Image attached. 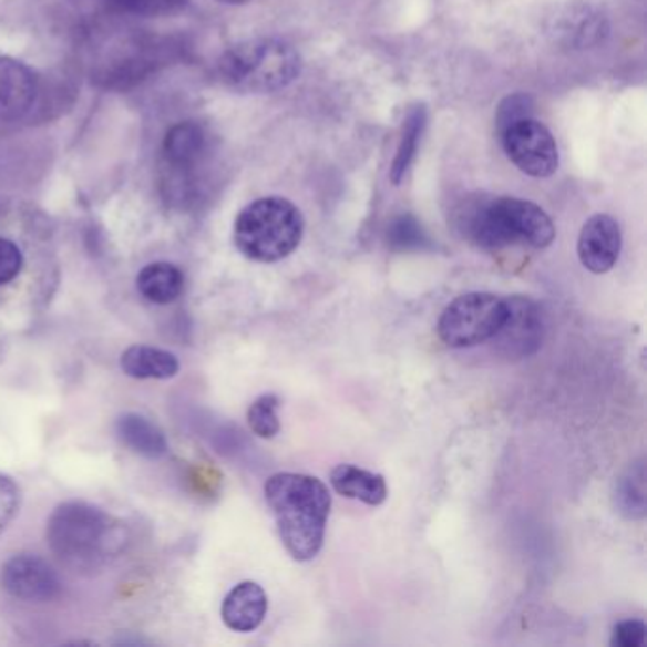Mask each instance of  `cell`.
<instances>
[{
  "label": "cell",
  "mask_w": 647,
  "mask_h": 647,
  "mask_svg": "<svg viewBox=\"0 0 647 647\" xmlns=\"http://www.w3.org/2000/svg\"><path fill=\"white\" fill-rule=\"evenodd\" d=\"M265 495L287 553L298 562L316 558L332 505L329 489L318 476L278 473L266 481Z\"/></svg>",
  "instance_id": "cell-1"
},
{
  "label": "cell",
  "mask_w": 647,
  "mask_h": 647,
  "mask_svg": "<svg viewBox=\"0 0 647 647\" xmlns=\"http://www.w3.org/2000/svg\"><path fill=\"white\" fill-rule=\"evenodd\" d=\"M456 225L463 238L489 251L509 245L545 249L556 236L553 220L540 205L509 196L465 199L458 209Z\"/></svg>",
  "instance_id": "cell-2"
},
{
  "label": "cell",
  "mask_w": 647,
  "mask_h": 647,
  "mask_svg": "<svg viewBox=\"0 0 647 647\" xmlns=\"http://www.w3.org/2000/svg\"><path fill=\"white\" fill-rule=\"evenodd\" d=\"M53 555L73 569H93L116 551L120 540L113 518L88 503H63L47 528Z\"/></svg>",
  "instance_id": "cell-3"
},
{
  "label": "cell",
  "mask_w": 647,
  "mask_h": 647,
  "mask_svg": "<svg viewBox=\"0 0 647 647\" xmlns=\"http://www.w3.org/2000/svg\"><path fill=\"white\" fill-rule=\"evenodd\" d=\"M305 236V217L297 205L279 196L255 199L234 225V244L255 263H278L297 249Z\"/></svg>",
  "instance_id": "cell-4"
},
{
  "label": "cell",
  "mask_w": 647,
  "mask_h": 647,
  "mask_svg": "<svg viewBox=\"0 0 647 647\" xmlns=\"http://www.w3.org/2000/svg\"><path fill=\"white\" fill-rule=\"evenodd\" d=\"M300 55L279 39L239 42L218 61L226 86L242 93H271L289 86L300 74Z\"/></svg>",
  "instance_id": "cell-5"
},
{
  "label": "cell",
  "mask_w": 647,
  "mask_h": 647,
  "mask_svg": "<svg viewBox=\"0 0 647 647\" xmlns=\"http://www.w3.org/2000/svg\"><path fill=\"white\" fill-rule=\"evenodd\" d=\"M507 318V298L492 292H468L444 308L437 332L449 348H473L489 342Z\"/></svg>",
  "instance_id": "cell-6"
},
{
  "label": "cell",
  "mask_w": 647,
  "mask_h": 647,
  "mask_svg": "<svg viewBox=\"0 0 647 647\" xmlns=\"http://www.w3.org/2000/svg\"><path fill=\"white\" fill-rule=\"evenodd\" d=\"M502 145L507 158L530 177H551L558 170V146L553 133L542 122L521 119L503 127Z\"/></svg>",
  "instance_id": "cell-7"
},
{
  "label": "cell",
  "mask_w": 647,
  "mask_h": 647,
  "mask_svg": "<svg viewBox=\"0 0 647 647\" xmlns=\"http://www.w3.org/2000/svg\"><path fill=\"white\" fill-rule=\"evenodd\" d=\"M545 321L532 298H507V318L492 338L495 348L509 359H524L542 348Z\"/></svg>",
  "instance_id": "cell-8"
},
{
  "label": "cell",
  "mask_w": 647,
  "mask_h": 647,
  "mask_svg": "<svg viewBox=\"0 0 647 647\" xmlns=\"http://www.w3.org/2000/svg\"><path fill=\"white\" fill-rule=\"evenodd\" d=\"M209 153V135L198 122H181L167 132L164 140V170L172 173L167 186L181 198L185 191L186 178L204 162Z\"/></svg>",
  "instance_id": "cell-9"
},
{
  "label": "cell",
  "mask_w": 647,
  "mask_h": 647,
  "mask_svg": "<svg viewBox=\"0 0 647 647\" xmlns=\"http://www.w3.org/2000/svg\"><path fill=\"white\" fill-rule=\"evenodd\" d=\"M0 583L8 595L25 602H50L61 595L60 577L37 555H16L4 564Z\"/></svg>",
  "instance_id": "cell-10"
},
{
  "label": "cell",
  "mask_w": 647,
  "mask_h": 647,
  "mask_svg": "<svg viewBox=\"0 0 647 647\" xmlns=\"http://www.w3.org/2000/svg\"><path fill=\"white\" fill-rule=\"evenodd\" d=\"M622 228L614 217L598 213L583 225L577 255L582 265L593 274H606L622 255Z\"/></svg>",
  "instance_id": "cell-11"
},
{
  "label": "cell",
  "mask_w": 647,
  "mask_h": 647,
  "mask_svg": "<svg viewBox=\"0 0 647 647\" xmlns=\"http://www.w3.org/2000/svg\"><path fill=\"white\" fill-rule=\"evenodd\" d=\"M547 33L564 47L588 48L600 44L608 34V25L595 8L572 2L556 8L555 16L548 18Z\"/></svg>",
  "instance_id": "cell-12"
},
{
  "label": "cell",
  "mask_w": 647,
  "mask_h": 647,
  "mask_svg": "<svg viewBox=\"0 0 647 647\" xmlns=\"http://www.w3.org/2000/svg\"><path fill=\"white\" fill-rule=\"evenodd\" d=\"M39 79L31 66L10 55H0V120L13 122L33 109Z\"/></svg>",
  "instance_id": "cell-13"
},
{
  "label": "cell",
  "mask_w": 647,
  "mask_h": 647,
  "mask_svg": "<svg viewBox=\"0 0 647 647\" xmlns=\"http://www.w3.org/2000/svg\"><path fill=\"white\" fill-rule=\"evenodd\" d=\"M268 596L258 583L244 582L232 588L223 602V622L236 633H251L265 622Z\"/></svg>",
  "instance_id": "cell-14"
},
{
  "label": "cell",
  "mask_w": 647,
  "mask_h": 647,
  "mask_svg": "<svg viewBox=\"0 0 647 647\" xmlns=\"http://www.w3.org/2000/svg\"><path fill=\"white\" fill-rule=\"evenodd\" d=\"M330 484L338 494L350 500H359L370 507L382 505L388 500V484L382 475L361 470L357 465L342 463L330 473Z\"/></svg>",
  "instance_id": "cell-15"
},
{
  "label": "cell",
  "mask_w": 647,
  "mask_h": 647,
  "mask_svg": "<svg viewBox=\"0 0 647 647\" xmlns=\"http://www.w3.org/2000/svg\"><path fill=\"white\" fill-rule=\"evenodd\" d=\"M120 367L137 380H167L177 374L181 364L170 351L153 346H132L120 357Z\"/></svg>",
  "instance_id": "cell-16"
},
{
  "label": "cell",
  "mask_w": 647,
  "mask_h": 647,
  "mask_svg": "<svg viewBox=\"0 0 647 647\" xmlns=\"http://www.w3.org/2000/svg\"><path fill=\"white\" fill-rule=\"evenodd\" d=\"M137 289L153 305H172L185 291V276L170 263H154L140 271Z\"/></svg>",
  "instance_id": "cell-17"
},
{
  "label": "cell",
  "mask_w": 647,
  "mask_h": 647,
  "mask_svg": "<svg viewBox=\"0 0 647 647\" xmlns=\"http://www.w3.org/2000/svg\"><path fill=\"white\" fill-rule=\"evenodd\" d=\"M116 431H119L122 443L141 456L156 460L167 452V441H165L164 433L151 420H146L140 414H124L116 423Z\"/></svg>",
  "instance_id": "cell-18"
},
{
  "label": "cell",
  "mask_w": 647,
  "mask_h": 647,
  "mask_svg": "<svg viewBox=\"0 0 647 647\" xmlns=\"http://www.w3.org/2000/svg\"><path fill=\"white\" fill-rule=\"evenodd\" d=\"M615 507L630 521H640L646 516V462L628 465V470L619 476L615 484Z\"/></svg>",
  "instance_id": "cell-19"
},
{
  "label": "cell",
  "mask_w": 647,
  "mask_h": 647,
  "mask_svg": "<svg viewBox=\"0 0 647 647\" xmlns=\"http://www.w3.org/2000/svg\"><path fill=\"white\" fill-rule=\"evenodd\" d=\"M425 124H428L425 106H412L409 114H407V119H404L403 135L399 141L396 160L391 164V183L393 185H399L407 172H409L410 165L414 164L418 146L422 141L423 132H425Z\"/></svg>",
  "instance_id": "cell-20"
},
{
  "label": "cell",
  "mask_w": 647,
  "mask_h": 647,
  "mask_svg": "<svg viewBox=\"0 0 647 647\" xmlns=\"http://www.w3.org/2000/svg\"><path fill=\"white\" fill-rule=\"evenodd\" d=\"M279 397L274 393H265L258 397L257 401L249 407L247 422L253 433H257L263 439H274L281 430L278 418Z\"/></svg>",
  "instance_id": "cell-21"
},
{
  "label": "cell",
  "mask_w": 647,
  "mask_h": 647,
  "mask_svg": "<svg viewBox=\"0 0 647 647\" xmlns=\"http://www.w3.org/2000/svg\"><path fill=\"white\" fill-rule=\"evenodd\" d=\"M388 242L396 251H417L428 245V236L423 234L422 226L417 218L410 215H401L391 223L388 230Z\"/></svg>",
  "instance_id": "cell-22"
},
{
  "label": "cell",
  "mask_w": 647,
  "mask_h": 647,
  "mask_svg": "<svg viewBox=\"0 0 647 647\" xmlns=\"http://www.w3.org/2000/svg\"><path fill=\"white\" fill-rule=\"evenodd\" d=\"M532 111H534V100L530 97L528 93L509 95L497 109V116H495L497 130L502 132L503 127H507L509 124H513L516 120L528 119V116H532Z\"/></svg>",
  "instance_id": "cell-23"
},
{
  "label": "cell",
  "mask_w": 647,
  "mask_h": 647,
  "mask_svg": "<svg viewBox=\"0 0 647 647\" xmlns=\"http://www.w3.org/2000/svg\"><path fill=\"white\" fill-rule=\"evenodd\" d=\"M18 509H20V489L10 476L0 473V534L13 521Z\"/></svg>",
  "instance_id": "cell-24"
},
{
  "label": "cell",
  "mask_w": 647,
  "mask_h": 647,
  "mask_svg": "<svg viewBox=\"0 0 647 647\" xmlns=\"http://www.w3.org/2000/svg\"><path fill=\"white\" fill-rule=\"evenodd\" d=\"M646 623L640 619H627L617 623L612 633V647H641L646 641Z\"/></svg>",
  "instance_id": "cell-25"
},
{
  "label": "cell",
  "mask_w": 647,
  "mask_h": 647,
  "mask_svg": "<svg viewBox=\"0 0 647 647\" xmlns=\"http://www.w3.org/2000/svg\"><path fill=\"white\" fill-rule=\"evenodd\" d=\"M23 255L20 247L7 238H0V285H7L20 276Z\"/></svg>",
  "instance_id": "cell-26"
},
{
  "label": "cell",
  "mask_w": 647,
  "mask_h": 647,
  "mask_svg": "<svg viewBox=\"0 0 647 647\" xmlns=\"http://www.w3.org/2000/svg\"><path fill=\"white\" fill-rule=\"evenodd\" d=\"M220 4H228V7H242V4H247L249 0H217Z\"/></svg>",
  "instance_id": "cell-27"
}]
</instances>
